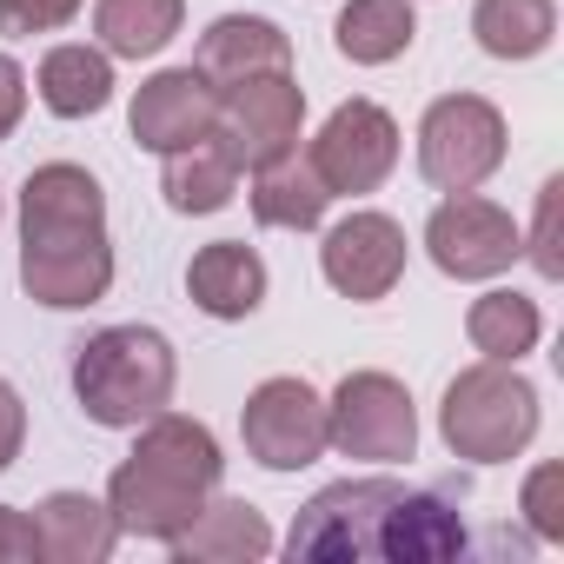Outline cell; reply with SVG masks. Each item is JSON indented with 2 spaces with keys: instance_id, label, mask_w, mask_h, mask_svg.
<instances>
[{
  "instance_id": "obj_14",
  "label": "cell",
  "mask_w": 564,
  "mask_h": 564,
  "mask_svg": "<svg viewBox=\"0 0 564 564\" xmlns=\"http://www.w3.org/2000/svg\"><path fill=\"white\" fill-rule=\"evenodd\" d=\"M193 67L213 80V87H239L252 74H286L293 67V41L279 34L265 14H219L199 47H193Z\"/></svg>"
},
{
  "instance_id": "obj_13",
  "label": "cell",
  "mask_w": 564,
  "mask_h": 564,
  "mask_svg": "<svg viewBox=\"0 0 564 564\" xmlns=\"http://www.w3.org/2000/svg\"><path fill=\"white\" fill-rule=\"evenodd\" d=\"M213 120H219V87L199 67H166V74L140 80L133 113H127V127L147 153H180V147L206 140Z\"/></svg>"
},
{
  "instance_id": "obj_28",
  "label": "cell",
  "mask_w": 564,
  "mask_h": 564,
  "mask_svg": "<svg viewBox=\"0 0 564 564\" xmlns=\"http://www.w3.org/2000/svg\"><path fill=\"white\" fill-rule=\"evenodd\" d=\"M557 206H564V180L551 173L544 186H538V226H531V265L544 272V279H564V252H557Z\"/></svg>"
},
{
  "instance_id": "obj_29",
  "label": "cell",
  "mask_w": 564,
  "mask_h": 564,
  "mask_svg": "<svg viewBox=\"0 0 564 564\" xmlns=\"http://www.w3.org/2000/svg\"><path fill=\"white\" fill-rule=\"evenodd\" d=\"M41 557V538H34V518L0 505V564H34Z\"/></svg>"
},
{
  "instance_id": "obj_6",
  "label": "cell",
  "mask_w": 564,
  "mask_h": 564,
  "mask_svg": "<svg viewBox=\"0 0 564 564\" xmlns=\"http://www.w3.org/2000/svg\"><path fill=\"white\" fill-rule=\"evenodd\" d=\"M505 166V113L485 94H445L419 120V173L438 193H478Z\"/></svg>"
},
{
  "instance_id": "obj_26",
  "label": "cell",
  "mask_w": 564,
  "mask_h": 564,
  "mask_svg": "<svg viewBox=\"0 0 564 564\" xmlns=\"http://www.w3.org/2000/svg\"><path fill=\"white\" fill-rule=\"evenodd\" d=\"M87 0H0V34L8 41H34V34H61L67 21H80Z\"/></svg>"
},
{
  "instance_id": "obj_9",
  "label": "cell",
  "mask_w": 564,
  "mask_h": 564,
  "mask_svg": "<svg viewBox=\"0 0 564 564\" xmlns=\"http://www.w3.org/2000/svg\"><path fill=\"white\" fill-rule=\"evenodd\" d=\"M306 160L319 166L326 193L352 199V193H379L399 166V120L379 107V100H339L326 113V127L313 133Z\"/></svg>"
},
{
  "instance_id": "obj_8",
  "label": "cell",
  "mask_w": 564,
  "mask_h": 564,
  "mask_svg": "<svg viewBox=\"0 0 564 564\" xmlns=\"http://www.w3.org/2000/svg\"><path fill=\"white\" fill-rule=\"evenodd\" d=\"M239 438H246V458L265 471H306L326 458V399L306 379L279 372L252 386V399L239 405Z\"/></svg>"
},
{
  "instance_id": "obj_23",
  "label": "cell",
  "mask_w": 564,
  "mask_h": 564,
  "mask_svg": "<svg viewBox=\"0 0 564 564\" xmlns=\"http://www.w3.org/2000/svg\"><path fill=\"white\" fill-rule=\"evenodd\" d=\"M419 34V14L412 0H346V14L333 28V47L352 61V67H386L412 47Z\"/></svg>"
},
{
  "instance_id": "obj_25",
  "label": "cell",
  "mask_w": 564,
  "mask_h": 564,
  "mask_svg": "<svg viewBox=\"0 0 564 564\" xmlns=\"http://www.w3.org/2000/svg\"><path fill=\"white\" fill-rule=\"evenodd\" d=\"M471 34L491 61H538L557 41V0H478Z\"/></svg>"
},
{
  "instance_id": "obj_16",
  "label": "cell",
  "mask_w": 564,
  "mask_h": 564,
  "mask_svg": "<svg viewBox=\"0 0 564 564\" xmlns=\"http://www.w3.org/2000/svg\"><path fill=\"white\" fill-rule=\"evenodd\" d=\"M465 551V518L445 491H399L379 531L386 564H445Z\"/></svg>"
},
{
  "instance_id": "obj_3",
  "label": "cell",
  "mask_w": 564,
  "mask_h": 564,
  "mask_svg": "<svg viewBox=\"0 0 564 564\" xmlns=\"http://www.w3.org/2000/svg\"><path fill=\"white\" fill-rule=\"evenodd\" d=\"M173 386H180V359L173 339L153 326H107L74 346V399L107 432H133L153 412H166Z\"/></svg>"
},
{
  "instance_id": "obj_24",
  "label": "cell",
  "mask_w": 564,
  "mask_h": 564,
  "mask_svg": "<svg viewBox=\"0 0 564 564\" xmlns=\"http://www.w3.org/2000/svg\"><path fill=\"white\" fill-rule=\"evenodd\" d=\"M465 339H471V352L518 366L524 352H538V339H544V313H538V300L498 286V293H478V300H471V313H465Z\"/></svg>"
},
{
  "instance_id": "obj_7",
  "label": "cell",
  "mask_w": 564,
  "mask_h": 564,
  "mask_svg": "<svg viewBox=\"0 0 564 564\" xmlns=\"http://www.w3.org/2000/svg\"><path fill=\"white\" fill-rule=\"evenodd\" d=\"M405 485L399 478H339L326 491H313L286 531V551L293 557H326V564H346V557H379V531H386V511Z\"/></svg>"
},
{
  "instance_id": "obj_21",
  "label": "cell",
  "mask_w": 564,
  "mask_h": 564,
  "mask_svg": "<svg viewBox=\"0 0 564 564\" xmlns=\"http://www.w3.org/2000/svg\"><path fill=\"white\" fill-rule=\"evenodd\" d=\"M160 160H166V166H160V193H166L173 213H219V206H232L239 173H246L219 133L193 140V147H180V153H160Z\"/></svg>"
},
{
  "instance_id": "obj_12",
  "label": "cell",
  "mask_w": 564,
  "mask_h": 564,
  "mask_svg": "<svg viewBox=\"0 0 564 564\" xmlns=\"http://www.w3.org/2000/svg\"><path fill=\"white\" fill-rule=\"evenodd\" d=\"M319 272H326V286L339 300H386L399 279H405V226L392 213H346L339 226H326L319 239Z\"/></svg>"
},
{
  "instance_id": "obj_10",
  "label": "cell",
  "mask_w": 564,
  "mask_h": 564,
  "mask_svg": "<svg viewBox=\"0 0 564 564\" xmlns=\"http://www.w3.org/2000/svg\"><path fill=\"white\" fill-rule=\"evenodd\" d=\"M425 252L445 279H498L524 259V232L505 206L478 193H445L425 219Z\"/></svg>"
},
{
  "instance_id": "obj_4",
  "label": "cell",
  "mask_w": 564,
  "mask_h": 564,
  "mask_svg": "<svg viewBox=\"0 0 564 564\" xmlns=\"http://www.w3.org/2000/svg\"><path fill=\"white\" fill-rule=\"evenodd\" d=\"M438 432L465 465H511L538 438V386L505 359H478L445 386Z\"/></svg>"
},
{
  "instance_id": "obj_11",
  "label": "cell",
  "mask_w": 564,
  "mask_h": 564,
  "mask_svg": "<svg viewBox=\"0 0 564 564\" xmlns=\"http://www.w3.org/2000/svg\"><path fill=\"white\" fill-rule=\"evenodd\" d=\"M300 127H306V87L286 74H252L239 87H219V120L213 133L232 147L239 166H265L279 153L300 147Z\"/></svg>"
},
{
  "instance_id": "obj_31",
  "label": "cell",
  "mask_w": 564,
  "mask_h": 564,
  "mask_svg": "<svg viewBox=\"0 0 564 564\" xmlns=\"http://www.w3.org/2000/svg\"><path fill=\"white\" fill-rule=\"evenodd\" d=\"M21 113H28V74L14 54H0V140L21 127Z\"/></svg>"
},
{
  "instance_id": "obj_27",
  "label": "cell",
  "mask_w": 564,
  "mask_h": 564,
  "mask_svg": "<svg viewBox=\"0 0 564 564\" xmlns=\"http://www.w3.org/2000/svg\"><path fill=\"white\" fill-rule=\"evenodd\" d=\"M557 491H564V465H538V471L524 478V498H518L524 524H531L544 544H564V505H557Z\"/></svg>"
},
{
  "instance_id": "obj_1",
  "label": "cell",
  "mask_w": 564,
  "mask_h": 564,
  "mask_svg": "<svg viewBox=\"0 0 564 564\" xmlns=\"http://www.w3.org/2000/svg\"><path fill=\"white\" fill-rule=\"evenodd\" d=\"M21 286L34 306L54 313L100 306L113 286L107 193L74 160H47L21 186Z\"/></svg>"
},
{
  "instance_id": "obj_17",
  "label": "cell",
  "mask_w": 564,
  "mask_h": 564,
  "mask_svg": "<svg viewBox=\"0 0 564 564\" xmlns=\"http://www.w3.org/2000/svg\"><path fill=\"white\" fill-rule=\"evenodd\" d=\"M34 538L47 564H107L120 544V524L107 511V498L87 491H47L34 505Z\"/></svg>"
},
{
  "instance_id": "obj_22",
  "label": "cell",
  "mask_w": 564,
  "mask_h": 564,
  "mask_svg": "<svg viewBox=\"0 0 564 564\" xmlns=\"http://www.w3.org/2000/svg\"><path fill=\"white\" fill-rule=\"evenodd\" d=\"M186 28V0H94V34L113 61H153Z\"/></svg>"
},
{
  "instance_id": "obj_18",
  "label": "cell",
  "mask_w": 564,
  "mask_h": 564,
  "mask_svg": "<svg viewBox=\"0 0 564 564\" xmlns=\"http://www.w3.org/2000/svg\"><path fill=\"white\" fill-rule=\"evenodd\" d=\"M180 564H259L272 551V524L246 505V498H206L199 518L166 544Z\"/></svg>"
},
{
  "instance_id": "obj_20",
  "label": "cell",
  "mask_w": 564,
  "mask_h": 564,
  "mask_svg": "<svg viewBox=\"0 0 564 564\" xmlns=\"http://www.w3.org/2000/svg\"><path fill=\"white\" fill-rule=\"evenodd\" d=\"M34 87H41V107H47L54 120H94V113H107V100H113V54H107V47H87V41L47 47Z\"/></svg>"
},
{
  "instance_id": "obj_15",
  "label": "cell",
  "mask_w": 564,
  "mask_h": 564,
  "mask_svg": "<svg viewBox=\"0 0 564 564\" xmlns=\"http://www.w3.org/2000/svg\"><path fill=\"white\" fill-rule=\"evenodd\" d=\"M186 300L206 319H252L265 300V259L246 239H213L186 265Z\"/></svg>"
},
{
  "instance_id": "obj_30",
  "label": "cell",
  "mask_w": 564,
  "mask_h": 564,
  "mask_svg": "<svg viewBox=\"0 0 564 564\" xmlns=\"http://www.w3.org/2000/svg\"><path fill=\"white\" fill-rule=\"evenodd\" d=\"M21 445H28V405H21V392L8 379H0V471L21 458Z\"/></svg>"
},
{
  "instance_id": "obj_19",
  "label": "cell",
  "mask_w": 564,
  "mask_h": 564,
  "mask_svg": "<svg viewBox=\"0 0 564 564\" xmlns=\"http://www.w3.org/2000/svg\"><path fill=\"white\" fill-rule=\"evenodd\" d=\"M246 199H252V219L272 226V232H313L326 219V206H333L319 166L300 147L279 153V160H265V166H252V193Z\"/></svg>"
},
{
  "instance_id": "obj_5",
  "label": "cell",
  "mask_w": 564,
  "mask_h": 564,
  "mask_svg": "<svg viewBox=\"0 0 564 564\" xmlns=\"http://www.w3.org/2000/svg\"><path fill=\"white\" fill-rule=\"evenodd\" d=\"M326 452L359 465H405L419 452V405L392 372H346L326 399Z\"/></svg>"
},
{
  "instance_id": "obj_2",
  "label": "cell",
  "mask_w": 564,
  "mask_h": 564,
  "mask_svg": "<svg viewBox=\"0 0 564 564\" xmlns=\"http://www.w3.org/2000/svg\"><path fill=\"white\" fill-rule=\"evenodd\" d=\"M133 432H140L133 452L107 478V511H113L120 538L173 544L199 518V505L219 491V478H226L219 438L199 419H186V412H153Z\"/></svg>"
}]
</instances>
